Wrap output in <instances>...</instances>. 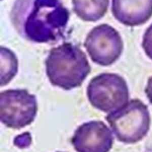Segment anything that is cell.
Returning <instances> with one entry per match:
<instances>
[{"label":"cell","mask_w":152,"mask_h":152,"mask_svg":"<svg viewBox=\"0 0 152 152\" xmlns=\"http://www.w3.org/2000/svg\"><path fill=\"white\" fill-rule=\"evenodd\" d=\"M87 97L94 108L110 113L124 105L129 99L126 80L116 73L103 72L91 78L86 90Z\"/></svg>","instance_id":"277c9868"},{"label":"cell","mask_w":152,"mask_h":152,"mask_svg":"<svg viewBox=\"0 0 152 152\" xmlns=\"http://www.w3.org/2000/svg\"><path fill=\"white\" fill-rule=\"evenodd\" d=\"M118 141L135 144L148 134L151 118L148 106L138 99L130 100L122 107L105 117Z\"/></svg>","instance_id":"3957f363"},{"label":"cell","mask_w":152,"mask_h":152,"mask_svg":"<svg viewBox=\"0 0 152 152\" xmlns=\"http://www.w3.org/2000/svg\"><path fill=\"white\" fill-rule=\"evenodd\" d=\"M84 46L92 61L104 66L114 64L124 49L119 33L107 24L93 27L87 34Z\"/></svg>","instance_id":"8992f818"},{"label":"cell","mask_w":152,"mask_h":152,"mask_svg":"<svg viewBox=\"0 0 152 152\" xmlns=\"http://www.w3.org/2000/svg\"><path fill=\"white\" fill-rule=\"evenodd\" d=\"M113 142L111 130L99 120L83 123L75 130L71 139L77 152H109Z\"/></svg>","instance_id":"52a82bcc"},{"label":"cell","mask_w":152,"mask_h":152,"mask_svg":"<svg viewBox=\"0 0 152 152\" xmlns=\"http://www.w3.org/2000/svg\"><path fill=\"white\" fill-rule=\"evenodd\" d=\"M38 110L37 98L26 89H8L0 94V119L8 128L21 129L30 125Z\"/></svg>","instance_id":"5b68a950"},{"label":"cell","mask_w":152,"mask_h":152,"mask_svg":"<svg viewBox=\"0 0 152 152\" xmlns=\"http://www.w3.org/2000/svg\"><path fill=\"white\" fill-rule=\"evenodd\" d=\"M148 102L152 104V75L147 80V83L144 90Z\"/></svg>","instance_id":"7c38bea8"},{"label":"cell","mask_w":152,"mask_h":152,"mask_svg":"<svg viewBox=\"0 0 152 152\" xmlns=\"http://www.w3.org/2000/svg\"><path fill=\"white\" fill-rule=\"evenodd\" d=\"M10 18L22 37L34 43H50L63 37L69 12L61 0H15Z\"/></svg>","instance_id":"6da1fadb"},{"label":"cell","mask_w":152,"mask_h":152,"mask_svg":"<svg viewBox=\"0 0 152 152\" xmlns=\"http://www.w3.org/2000/svg\"><path fill=\"white\" fill-rule=\"evenodd\" d=\"M73 11L82 20L94 22L107 11L109 0H72Z\"/></svg>","instance_id":"9c48e42d"},{"label":"cell","mask_w":152,"mask_h":152,"mask_svg":"<svg viewBox=\"0 0 152 152\" xmlns=\"http://www.w3.org/2000/svg\"><path fill=\"white\" fill-rule=\"evenodd\" d=\"M112 12L121 24L142 25L152 17V0H112Z\"/></svg>","instance_id":"ba28073f"},{"label":"cell","mask_w":152,"mask_h":152,"mask_svg":"<svg viewBox=\"0 0 152 152\" xmlns=\"http://www.w3.org/2000/svg\"><path fill=\"white\" fill-rule=\"evenodd\" d=\"M56 152H64V151H56Z\"/></svg>","instance_id":"4fadbf2b"},{"label":"cell","mask_w":152,"mask_h":152,"mask_svg":"<svg viewBox=\"0 0 152 152\" xmlns=\"http://www.w3.org/2000/svg\"><path fill=\"white\" fill-rule=\"evenodd\" d=\"M1 1H2V0H1Z\"/></svg>","instance_id":"5bb4252c"},{"label":"cell","mask_w":152,"mask_h":152,"mask_svg":"<svg viewBox=\"0 0 152 152\" xmlns=\"http://www.w3.org/2000/svg\"><path fill=\"white\" fill-rule=\"evenodd\" d=\"M141 46L146 55L152 60V23L143 34Z\"/></svg>","instance_id":"8fae6325"},{"label":"cell","mask_w":152,"mask_h":152,"mask_svg":"<svg viewBox=\"0 0 152 152\" xmlns=\"http://www.w3.org/2000/svg\"><path fill=\"white\" fill-rule=\"evenodd\" d=\"M45 64L50 84L65 90L81 86L91 72L86 53L71 43H64L51 49Z\"/></svg>","instance_id":"7a4b0ae2"},{"label":"cell","mask_w":152,"mask_h":152,"mask_svg":"<svg viewBox=\"0 0 152 152\" xmlns=\"http://www.w3.org/2000/svg\"><path fill=\"white\" fill-rule=\"evenodd\" d=\"M1 87L7 85L16 75L18 69L17 56L11 50L1 46Z\"/></svg>","instance_id":"30bf717a"}]
</instances>
